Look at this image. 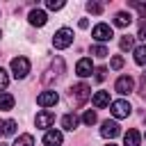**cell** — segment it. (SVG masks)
I'll use <instances>...</instances> for the list:
<instances>
[{
	"mask_svg": "<svg viewBox=\"0 0 146 146\" xmlns=\"http://www.w3.org/2000/svg\"><path fill=\"white\" fill-rule=\"evenodd\" d=\"M78 25L84 30V27H89V21H87V18H80V23H78Z\"/></svg>",
	"mask_w": 146,
	"mask_h": 146,
	"instance_id": "33",
	"label": "cell"
},
{
	"mask_svg": "<svg viewBox=\"0 0 146 146\" xmlns=\"http://www.w3.org/2000/svg\"><path fill=\"white\" fill-rule=\"evenodd\" d=\"M62 132L59 130H48L46 135H43V144L46 146H62Z\"/></svg>",
	"mask_w": 146,
	"mask_h": 146,
	"instance_id": "13",
	"label": "cell"
},
{
	"mask_svg": "<svg viewBox=\"0 0 146 146\" xmlns=\"http://www.w3.org/2000/svg\"><path fill=\"white\" fill-rule=\"evenodd\" d=\"M110 112H112L114 119H128L132 107H130L128 100H114V103H110Z\"/></svg>",
	"mask_w": 146,
	"mask_h": 146,
	"instance_id": "4",
	"label": "cell"
},
{
	"mask_svg": "<svg viewBox=\"0 0 146 146\" xmlns=\"http://www.w3.org/2000/svg\"><path fill=\"white\" fill-rule=\"evenodd\" d=\"M11 71H14V78H25L30 73V59L27 57H14L11 59Z\"/></svg>",
	"mask_w": 146,
	"mask_h": 146,
	"instance_id": "5",
	"label": "cell"
},
{
	"mask_svg": "<svg viewBox=\"0 0 146 146\" xmlns=\"http://www.w3.org/2000/svg\"><path fill=\"white\" fill-rule=\"evenodd\" d=\"M46 7H48V9H52V11H57V9H62V7H64V2H62V0H48V2H46Z\"/></svg>",
	"mask_w": 146,
	"mask_h": 146,
	"instance_id": "29",
	"label": "cell"
},
{
	"mask_svg": "<svg viewBox=\"0 0 146 146\" xmlns=\"http://www.w3.org/2000/svg\"><path fill=\"white\" fill-rule=\"evenodd\" d=\"M139 96L146 100V71L141 73V82H139Z\"/></svg>",
	"mask_w": 146,
	"mask_h": 146,
	"instance_id": "30",
	"label": "cell"
},
{
	"mask_svg": "<svg viewBox=\"0 0 146 146\" xmlns=\"http://www.w3.org/2000/svg\"><path fill=\"white\" fill-rule=\"evenodd\" d=\"M16 132V121L14 119H7L5 121V135H14Z\"/></svg>",
	"mask_w": 146,
	"mask_h": 146,
	"instance_id": "27",
	"label": "cell"
},
{
	"mask_svg": "<svg viewBox=\"0 0 146 146\" xmlns=\"http://www.w3.org/2000/svg\"><path fill=\"white\" fill-rule=\"evenodd\" d=\"M130 7H135L137 11H139V18L141 21H146V2H137V0H132V2H128Z\"/></svg>",
	"mask_w": 146,
	"mask_h": 146,
	"instance_id": "22",
	"label": "cell"
},
{
	"mask_svg": "<svg viewBox=\"0 0 146 146\" xmlns=\"http://www.w3.org/2000/svg\"><path fill=\"white\" fill-rule=\"evenodd\" d=\"M11 146H34V137L32 135H21V137H16V141Z\"/></svg>",
	"mask_w": 146,
	"mask_h": 146,
	"instance_id": "21",
	"label": "cell"
},
{
	"mask_svg": "<svg viewBox=\"0 0 146 146\" xmlns=\"http://www.w3.org/2000/svg\"><path fill=\"white\" fill-rule=\"evenodd\" d=\"M119 48H121V50H132V48H135V36H130V34L121 36V41H119Z\"/></svg>",
	"mask_w": 146,
	"mask_h": 146,
	"instance_id": "19",
	"label": "cell"
},
{
	"mask_svg": "<svg viewBox=\"0 0 146 146\" xmlns=\"http://www.w3.org/2000/svg\"><path fill=\"white\" fill-rule=\"evenodd\" d=\"M7 84H9V75H7L5 68H0V94L7 89Z\"/></svg>",
	"mask_w": 146,
	"mask_h": 146,
	"instance_id": "26",
	"label": "cell"
},
{
	"mask_svg": "<svg viewBox=\"0 0 146 146\" xmlns=\"http://www.w3.org/2000/svg\"><path fill=\"white\" fill-rule=\"evenodd\" d=\"M110 66H112L114 71H119V68H123V57H121V55H116V57H112V62H110Z\"/></svg>",
	"mask_w": 146,
	"mask_h": 146,
	"instance_id": "28",
	"label": "cell"
},
{
	"mask_svg": "<svg viewBox=\"0 0 146 146\" xmlns=\"http://www.w3.org/2000/svg\"><path fill=\"white\" fill-rule=\"evenodd\" d=\"M78 123H80V119H78V114H73V112H68V114L62 116V128H64V130H75Z\"/></svg>",
	"mask_w": 146,
	"mask_h": 146,
	"instance_id": "14",
	"label": "cell"
},
{
	"mask_svg": "<svg viewBox=\"0 0 146 146\" xmlns=\"http://www.w3.org/2000/svg\"><path fill=\"white\" fill-rule=\"evenodd\" d=\"M64 75V59L62 57H55L52 59V64H50V68L46 71V75H43V82H52V80H59Z\"/></svg>",
	"mask_w": 146,
	"mask_h": 146,
	"instance_id": "3",
	"label": "cell"
},
{
	"mask_svg": "<svg viewBox=\"0 0 146 146\" xmlns=\"http://www.w3.org/2000/svg\"><path fill=\"white\" fill-rule=\"evenodd\" d=\"M0 36H2V32H0Z\"/></svg>",
	"mask_w": 146,
	"mask_h": 146,
	"instance_id": "37",
	"label": "cell"
},
{
	"mask_svg": "<svg viewBox=\"0 0 146 146\" xmlns=\"http://www.w3.org/2000/svg\"><path fill=\"white\" fill-rule=\"evenodd\" d=\"M105 75H107V68H105V66H100V68H96V75H94V78H96L98 82H103V80H105Z\"/></svg>",
	"mask_w": 146,
	"mask_h": 146,
	"instance_id": "31",
	"label": "cell"
},
{
	"mask_svg": "<svg viewBox=\"0 0 146 146\" xmlns=\"http://www.w3.org/2000/svg\"><path fill=\"white\" fill-rule=\"evenodd\" d=\"M123 144H125V146H139V144H141V137H139V132H137L135 128H130V130L123 135Z\"/></svg>",
	"mask_w": 146,
	"mask_h": 146,
	"instance_id": "15",
	"label": "cell"
},
{
	"mask_svg": "<svg viewBox=\"0 0 146 146\" xmlns=\"http://www.w3.org/2000/svg\"><path fill=\"white\" fill-rule=\"evenodd\" d=\"M121 132V128H119V123L116 121H103V125H100V135L105 137V139H112V137H116Z\"/></svg>",
	"mask_w": 146,
	"mask_h": 146,
	"instance_id": "8",
	"label": "cell"
},
{
	"mask_svg": "<svg viewBox=\"0 0 146 146\" xmlns=\"http://www.w3.org/2000/svg\"><path fill=\"white\" fill-rule=\"evenodd\" d=\"M82 121H84L87 125H94V123L98 121V116H96V112H94V110H87V112H84V116H82Z\"/></svg>",
	"mask_w": 146,
	"mask_h": 146,
	"instance_id": "23",
	"label": "cell"
},
{
	"mask_svg": "<svg viewBox=\"0 0 146 146\" xmlns=\"http://www.w3.org/2000/svg\"><path fill=\"white\" fill-rule=\"evenodd\" d=\"M87 11L98 16V14H103V5L100 2H87Z\"/></svg>",
	"mask_w": 146,
	"mask_h": 146,
	"instance_id": "24",
	"label": "cell"
},
{
	"mask_svg": "<svg viewBox=\"0 0 146 146\" xmlns=\"http://www.w3.org/2000/svg\"><path fill=\"white\" fill-rule=\"evenodd\" d=\"M91 71H94V64H91V59H89V57H82V59L75 64V73H78L80 78L91 75Z\"/></svg>",
	"mask_w": 146,
	"mask_h": 146,
	"instance_id": "10",
	"label": "cell"
},
{
	"mask_svg": "<svg viewBox=\"0 0 146 146\" xmlns=\"http://www.w3.org/2000/svg\"><path fill=\"white\" fill-rule=\"evenodd\" d=\"M107 146H116V144H107Z\"/></svg>",
	"mask_w": 146,
	"mask_h": 146,
	"instance_id": "35",
	"label": "cell"
},
{
	"mask_svg": "<svg viewBox=\"0 0 146 146\" xmlns=\"http://www.w3.org/2000/svg\"><path fill=\"white\" fill-rule=\"evenodd\" d=\"M91 36H94L98 43H105V41H110L114 34H112V27H110L107 23H98V25L91 30Z\"/></svg>",
	"mask_w": 146,
	"mask_h": 146,
	"instance_id": "6",
	"label": "cell"
},
{
	"mask_svg": "<svg viewBox=\"0 0 146 146\" xmlns=\"http://www.w3.org/2000/svg\"><path fill=\"white\" fill-rule=\"evenodd\" d=\"M71 43H73V30L62 27V30H57V32L52 34V46H55V48L64 50V48H68Z\"/></svg>",
	"mask_w": 146,
	"mask_h": 146,
	"instance_id": "2",
	"label": "cell"
},
{
	"mask_svg": "<svg viewBox=\"0 0 146 146\" xmlns=\"http://www.w3.org/2000/svg\"><path fill=\"white\" fill-rule=\"evenodd\" d=\"M130 23H132V16L128 11H116L114 14V25L116 27H128Z\"/></svg>",
	"mask_w": 146,
	"mask_h": 146,
	"instance_id": "16",
	"label": "cell"
},
{
	"mask_svg": "<svg viewBox=\"0 0 146 146\" xmlns=\"http://www.w3.org/2000/svg\"><path fill=\"white\" fill-rule=\"evenodd\" d=\"M0 146H7V144H0Z\"/></svg>",
	"mask_w": 146,
	"mask_h": 146,
	"instance_id": "36",
	"label": "cell"
},
{
	"mask_svg": "<svg viewBox=\"0 0 146 146\" xmlns=\"http://www.w3.org/2000/svg\"><path fill=\"white\" fill-rule=\"evenodd\" d=\"M0 135H5V121H0Z\"/></svg>",
	"mask_w": 146,
	"mask_h": 146,
	"instance_id": "34",
	"label": "cell"
},
{
	"mask_svg": "<svg viewBox=\"0 0 146 146\" xmlns=\"http://www.w3.org/2000/svg\"><path fill=\"white\" fill-rule=\"evenodd\" d=\"M57 100H59L57 91H43V94L36 96V103H39L41 107H52V105H57Z\"/></svg>",
	"mask_w": 146,
	"mask_h": 146,
	"instance_id": "9",
	"label": "cell"
},
{
	"mask_svg": "<svg viewBox=\"0 0 146 146\" xmlns=\"http://www.w3.org/2000/svg\"><path fill=\"white\" fill-rule=\"evenodd\" d=\"M135 89V80L130 78V75H121L116 82H114V91H119L121 96H125V94H130Z\"/></svg>",
	"mask_w": 146,
	"mask_h": 146,
	"instance_id": "7",
	"label": "cell"
},
{
	"mask_svg": "<svg viewBox=\"0 0 146 146\" xmlns=\"http://www.w3.org/2000/svg\"><path fill=\"white\" fill-rule=\"evenodd\" d=\"M94 105L96 107H107L110 105V91H96L94 94Z\"/></svg>",
	"mask_w": 146,
	"mask_h": 146,
	"instance_id": "17",
	"label": "cell"
},
{
	"mask_svg": "<svg viewBox=\"0 0 146 146\" xmlns=\"http://www.w3.org/2000/svg\"><path fill=\"white\" fill-rule=\"evenodd\" d=\"M137 36L146 41V21H139V32H137Z\"/></svg>",
	"mask_w": 146,
	"mask_h": 146,
	"instance_id": "32",
	"label": "cell"
},
{
	"mask_svg": "<svg viewBox=\"0 0 146 146\" xmlns=\"http://www.w3.org/2000/svg\"><path fill=\"white\" fill-rule=\"evenodd\" d=\"M89 96H91V87H89V84H84V82L73 84V87L68 89V98H71V103H73L75 107L84 105V103L89 100Z\"/></svg>",
	"mask_w": 146,
	"mask_h": 146,
	"instance_id": "1",
	"label": "cell"
},
{
	"mask_svg": "<svg viewBox=\"0 0 146 146\" xmlns=\"http://www.w3.org/2000/svg\"><path fill=\"white\" fill-rule=\"evenodd\" d=\"M91 55H96V57H107L110 52H107V48H105V46H100V43H98V46H91Z\"/></svg>",
	"mask_w": 146,
	"mask_h": 146,
	"instance_id": "25",
	"label": "cell"
},
{
	"mask_svg": "<svg viewBox=\"0 0 146 146\" xmlns=\"http://www.w3.org/2000/svg\"><path fill=\"white\" fill-rule=\"evenodd\" d=\"M34 123H36V128H50L55 123V114L52 112H39L36 119H34Z\"/></svg>",
	"mask_w": 146,
	"mask_h": 146,
	"instance_id": "12",
	"label": "cell"
},
{
	"mask_svg": "<svg viewBox=\"0 0 146 146\" xmlns=\"http://www.w3.org/2000/svg\"><path fill=\"white\" fill-rule=\"evenodd\" d=\"M135 62H137L139 66H144V64H146V43H141V46H137V48H135Z\"/></svg>",
	"mask_w": 146,
	"mask_h": 146,
	"instance_id": "18",
	"label": "cell"
},
{
	"mask_svg": "<svg viewBox=\"0 0 146 146\" xmlns=\"http://www.w3.org/2000/svg\"><path fill=\"white\" fill-rule=\"evenodd\" d=\"M27 18H30V23H32V25H36V27H43V25L48 23V16H46V11H43V9H32Z\"/></svg>",
	"mask_w": 146,
	"mask_h": 146,
	"instance_id": "11",
	"label": "cell"
},
{
	"mask_svg": "<svg viewBox=\"0 0 146 146\" xmlns=\"http://www.w3.org/2000/svg\"><path fill=\"white\" fill-rule=\"evenodd\" d=\"M14 107V96L11 94H0V110H11Z\"/></svg>",
	"mask_w": 146,
	"mask_h": 146,
	"instance_id": "20",
	"label": "cell"
}]
</instances>
